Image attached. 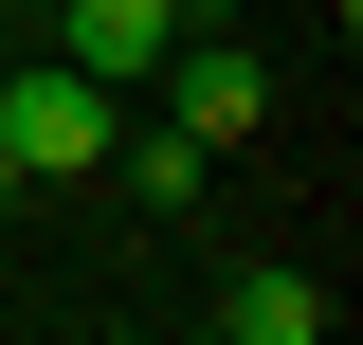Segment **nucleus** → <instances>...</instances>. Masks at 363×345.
Masks as SVG:
<instances>
[{
  "label": "nucleus",
  "instance_id": "obj_1",
  "mask_svg": "<svg viewBox=\"0 0 363 345\" xmlns=\"http://www.w3.org/2000/svg\"><path fill=\"white\" fill-rule=\"evenodd\" d=\"M109 146H128V91H91L73 55H18L0 73V164L18 182H91Z\"/></svg>",
  "mask_w": 363,
  "mask_h": 345
},
{
  "label": "nucleus",
  "instance_id": "obj_2",
  "mask_svg": "<svg viewBox=\"0 0 363 345\" xmlns=\"http://www.w3.org/2000/svg\"><path fill=\"white\" fill-rule=\"evenodd\" d=\"M55 55H73L91 91H145L182 55V18H164V0H55Z\"/></svg>",
  "mask_w": 363,
  "mask_h": 345
},
{
  "label": "nucleus",
  "instance_id": "obj_3",
  "mask_svg": "<svg viewBox=\"0 0 363 345\" xmlns=\"http://www.w3.org/2000/svg\"><path fill=\"white\" fill-rule=\"evenodd\" d=\"M164 91H182V128H200V146H236V128L272 109V73H255L236 37H182V55H164Z\"/></svg>",
  "mask_w": 363,
  "mask_h": 345
},
{
  "label": "nucleus",
  "instance_id": "obj_4",
  "mask_svg": "<svg viewBox=\"0 0 363 345\" xmlns=\"http://www.w3.org/2000/svg\"><path fill=\"white\" fill-rule=\"evenodd\" d=\"M109 182H128L145 218H200V182H218V146H200V128H128V146H109Z\"/></svg>",
  "mask_w": 363,
  "mask_h": 345
},
{
  "label": "nucleus",
  "instance_id": "obj_5",
  "mask_svg": "<svg viewBox=\"0 0 363 345\" xmlns=\"http://www.w3.org/2000/svg\"><path fill=\"white\" fill-rule=\"evenodd\" d=\"M218 345H327V291H309V273H236V291H218Z\"/></svg>",
  "mask_w": 363,
  "mask_h": 345
},
{
  "label": "nucleus",
  "instance_id": "obj_6",
  "mask_svg": "<svg viewBox=\"0 0 363 345\" xmlns=\"http://www.w3.org/2000/svg\"><path fill=\"white\" fill-rule=\"evenodd\" d=\"M0 200H18V164H0Z\"/></svg>",
  "mask_w": 363,
  "mask_h": 345
},
{
  "label": "nucleus",
  "instance_id": "obj_7",
  "mask_svg": "<svg viewBox=\"0 0 363 345\" xmlns=\"http://www.w3.org/2000/svg\"><path fill=\"white\" fill-rule=\"evenodd\" d=\"M0 73H18V55H0Z\"/></svg>",
  "mask_w": 363,
  "mask_h": 345
},
{
  "label": "nucleus",
  "instance_id": "obj_8",
  "mask_svg": "<svg viewBox=\"0 0 363 345\" xmlns=\"http://www.w3.org/2000/svg\"><path fill=\"white\" fill-rule=\"evenodd\" d=\"M200 345H218V327H200Z\"/></svg>",
  "mask_w": 363,
  "mask_h": 345
}]
</instances>
